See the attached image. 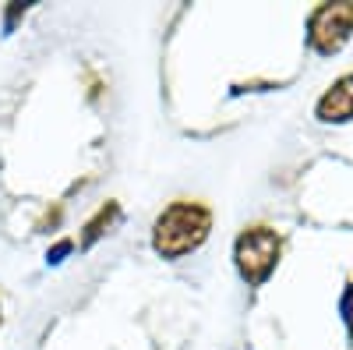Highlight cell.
<instances>
[{
  "label": "cell",
  "mask_w": 353,
  "mask_h": 350,
  "mask_svg": "<svg viewBox=\"0 0 353 350\" xmlns=\"http://www.w3.org/2000/svg\"><path fill=\"white\" fill-rule=\"evenodd\" d=\"M212 230V209L201 206V202L181 198L170 202V206L156 216L152 223V248L159 258H184L194 248L205 244Z\"/></svg>",
  "instance_id": "obj_1"
},
{
  "label": "cell",
  "mask_w": 353,
  "mask_h": 350,
  "mask_svg": "<svg viewBox=\"0 0 353 350\" xmlns=\"http://www.w3.org/2000/svg\"><path fill=\"white\" fill-rule=\"evenodd\" d=\"M279 255H283L279 230L265 226V223H254V226L241 230L237 244H233V266H237V273L248 286H261L276 273Z\"/></svg>",
  "instance_id": "obj_2"
},
{
  "label": "cell",
  "mask_w": 353,
  "mask_h": 350,
  "mask_svg": "<svg viewBox=\"0 0 353 350\" xmlns=\"http://www.w3.org/2000/svg\"><path fill=\"white\" fill-rule=\"evenodd\" d=\"M353 36V0L343 4H321L307 18V43L314 53H339Z\"/></svg>",
  "instance_id": "obj_3"
},
{
  "label": "cell",
  "mask_w": 353,
  "mask_h": 350,
  "mask_svg": "<svg viewBox=\"0 0 353 350\" xmlns=\"http://www.w3.org/2000/svg\"><path fill=\"white\" fill-rule=\"evenodd\" d=\"M314 117L321 124H346L353 121V71H346L343 78H336L325 93H321Z\"/></svg>",
  "instance_id": "obj_4"
},
{
  "label": "cell",
  "mask_w": 353,
  "mask_h": 350,
  "mask_svg": "<svg viewBox=\"0 0 353 350\" xmlns=\"http://www.w3.org/2000/svg\"><path fill=\"white\" fill-rule=\"evenodd\" d=\"M121 220V206L117 202H106V206H99V213L85 223V233H81V248H92L103 233H110V226Z\"/></svg>",
  "instance_id": "obj_5"
},
{
  "label": "cell",
  "mask_w": 353,
  "mask_h": 350,
  "mask_svg": "<svg viewBox=\"0 0 353 350\" xmlns=\"http://www.w3.org/2000/svg\"><path fill=\"white\" fill-rule=\"evenodd\" d=\"M339 311H343V322H346V329H350V336H353V283L346 286V294H343V304H339Z\"/></svg>",
  "instance_id": "obj_6"
},
{
  "label": "cell",
  "mask_w": 353,
  "mask_h": 350,
  "mask_svg": "<svg viewBox=\"0 0 353 350\" xmlns=\"http://www.w3.org/2000/svg\"><path fill=\"white\" fill-rule=\"evenodd\" d=\"M68 251H71V241H61V244L50 251V262H61V255H68Z\"/></svg>",
  "instance_id": "obj_7"
}]
</instances>
